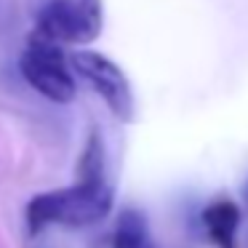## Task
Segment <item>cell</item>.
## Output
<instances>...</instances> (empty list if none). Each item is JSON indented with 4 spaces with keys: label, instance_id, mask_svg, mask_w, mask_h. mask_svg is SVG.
<instances>
[{
    "label": "cell",
    "instance_id": "cell-1",
    "mask_svg": "<svg viewBox=\"0 0 248 248\" xmlns=\"http://www.w3.org/2000/svg\"><path fill=\"white\" fill-rule=\"evenodd\" d=\"M112 208V187L107 182L104 144L93 131L80 157V182L64 189L35 195L27 203L24 219L27 230L40 232L51 224L59 227H88L102 221Z\"/></svg>",
    "mask_w": 248,
    "mask_h": 248
},
{
    "label": "cell",
    "instance_id": "cell-2",
    "mask_svg": "<svg viewBox=\"0 0 248 248\" xmlns=\"http://www.w3.org/2000/svg\"><path fill=\"white\" fill-rule=\"evenodd\" d=\"M102 0H43L38 8V35L67 46H88L102 35Z\"/></svg>",
    "mask_w": 248,
    "mask_h": 248
},
{
    "label": "cell",
    "instance_id": "cell-3",
    "mask_svg": "<svg viewBox=\"0 0 248 248\" xmlns=\"http://www.w3.org/2000/svg\"><path fill=\"white\" fill-rule=\"evenodd\" d=\"M19 70H22L24 80L48 102L70 104L75 99V78L54 40L43 38V35L30 40L19 59Z\"/></svg>",
    "mask_w": 248,
    "mask_h": 248
},
{
    "label": "cell",
    "instance_id": "cell-4",
    "mask_svg": "<svg viewBox=\"0 0 248 248\" xmlns=\"http://www.w3.org/2000/svg\"><path fill=\"white\" fill-rule=\"evenodd\" d=\"M72 70L102 96V102L109 107V112L123 123H131L136 112L134 91L125 78V72L112 59L96 54V51H75L70 59Z\"/></svg>",
    "mask_w": 248,
    "mask_h": 248
},
{
    "label": "cell",
    "instance_id": "cell-5",
    "mask_svg": "<svg viewBox=\"0 0 248 248\" xmlns=\"http://www.w3.org/2000/svg\"><path fill=\"white\" fill-rule=\"evenodd\" d=\"M203 224L208 237L219 248H235V235L240 224V208L232 200H214L203 211Z\"/></svg>",
    "mask_w": 248,
    "mask_h": 248
},
{
    "label": "cell",
    "instance_id": "cell-6",
    "mask_svg": "<svg viewBox=\"0 0 248 248\" xmlns=\"http://www.w3.org/2000/svg\"><path fill=\"white\" fill-rule=\"evenodd\" d=\"M147 219L136 208H125L118 216V224L112 232V248H147Z\"/></svg>",
    "mask_w": 248,
    "mask_h": 248
},
{
    "label": "cell",
    "instance_id": "cell-7",
    "mask_svg": "<svg viewBox=\"0 0 248 248\" xmlns=\"http://www.w3.org/2000/svg\"><path fill=\"white\" fill-rule=\"evenodd\" d=\"M246 195H248V184H246Z\"/></svg>",
    "mask_w": 248,
    "mask_h": 248
},
{
    "label": "cell",
    "instance_id": "cell-8",
    "mask_svg": "<svg viewBox=\"0 0 248 248\" xmlns=\"http://www.w3.org/2000/svg\"><path fill=\"white\" fill-rule=\"evenodd\" d=\"M147 248H152V246H147Z\"/></svg>",
    "mask_w": 248,
    "mask_h": 248
}]
</instances>
